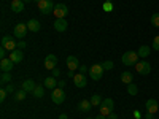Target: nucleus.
<instances>
[{"label": "nucleus", "mask_w": 159, "mask_h": 119, "mask_svg": "<svg viewBox=\"0 0 159 119\" xmlns=\"http://www.w3.org/2000/svg\"><path fill=\"white\" fill-rule=\"evenodd\" d=\"M38 5V10H40V13L42 15H45V16H48V15H51V13H54V3H52V0H42L40 3H37Z\"/></svg>", "instance_id": "1"}, {"label": "nucleus", "mask_w": 159, "mask_h": 119, "mask_svg": "<svg viewBox=\"0 0 159 119\" xmlns=\"http://www.w3.org/2000/svg\"><path fill=\"white\" fill-rule=\"evenodd\" d=\"M137 59H139V54L135 51H126L123 57H121V62L124 65H127V67H130V65H135L137 64Z\"/></svg>", "instance_id": "2"}, {"label": "nucleus", "mask_w": 159, "mask_h": 119, "mask_svg": "<svg viewBox=\"0 0 159 119\" xmlns=\"http://www.w3.org/2000/svg\"><path fill=\"white\" fill-rule=\"evenodd\" d=\"M103 67H102V64H94L92 67L89 68V76L94 79V81H99V79L103 76Z\"/></svg>", "instance_id": "3"}, {"label": "nucleus", "mask_w": 159, "mask_h": 119, "mask_svg": "<svg viewBox=\"0 0 159 119\" xmlns=\"http://www.w3.org/2000/svg\"><path fill=\"white\" fill-rule=\"evenodd\" d=\"M2 48H5L7 51H15V49H18V43L15 42V38H13V37L5 35L2 38Z\"/></svg>", "instance_id": "4"}, {"label": "nucleus", "mask_w": 159, "mask_h": 119, "mask_svg": "<svg viewBox=\"0 0 159 119\" xmlns=\"http://www.w3.org/2000/svg\"><path fill=\"white\" fill-rule=\"evenodd\" d=\"M51 99H52V102H54L56 105L64 103V100H65V92H64V89H62V87H56V89H52Z\"/></svg>", "instance_id": "5"}, {"label": "nucleus", "mask_w": 159, "mask_h": 119, "mask_svg": "<svg viewBox=\"0 0 159 119\" xmlns=\"http://www.w3.org/2000/svg\"><path fill=\"white\" fill-rule=\"evenodd\" d=\"M27 30H29L27 24H22V22H19V24H16V25H15V30H13V35H15L16 38H19V40H22L25 35H27Z\"/></svg>", "instance_id": "6"}, {"label": "nucleus", "mask_w": 159, "mask_h": 119, "mask_svg": "<svg viewBox=\"0 0 159 119\" xmlns=\"http://www.w3.org/2000/svg\"><path fill=\"white\" fill-rule=\"evenodd\" d=\"M135 68H137V73H140V75H148L151 72V65L147 60H140L135 64Z\"/></svg>", "instance_id": "7"}, {"label": "nucleus", "mask_w": 159, "mask_h": 119, "mask_svg": "<svg viewBox=\"0 0 159 119\" xmlns=\"http://www.w3.org/2000/svg\"><path fill=\"white\" fill-rule=\"evenodd\" d=\"M57 65V57L54 54H48L46 59H45V68L46 70H54Z\"/></svg>", "instance_id": "8"}, {"label": "nucleus", "mask_w": 159, "mask_h": 119, "mask_svg": "<svg viewBox=\"0 0 159 119\" xmlns=\"http://www.w3.org/2000/svg\"><path fill=\"white\" fill-rule=\"evenodd\" d=\"M54 15H56V18H65V16L69 15V8H67V5L57 3V5L54 7Z\"/></svg>", "instance_id": "9"}, {"label": "nucleus", "mask_w": 159, "mask_h": 119, "mask_svg": "<svg viewBox=\"0 0 159 119\" xmlns=\"http://www.w3.org/2000/svg\"><path fill=\"white\" fill-rule=\"evenodd\" d=\"M13 67H15V62H13L11 59H2L0 60V70H2L3 73H8V72H11L13 70Z\"/></svg>", "instance_id": "10"}, {"label": "nucleus", "mask_w": 159, "mask_h": 119, "mask_svg": "<svg viewBox=\"0 0 159 119\" xmlns=\"http://www.w3.org/2000/svg\"><path fill=\"white\" fill-rule=\"evenodd\" d=\"M73 83H75L76 87H84V86L88 84V81H86V75H84V73H75V76H73Z\"/></svg>", "instance_id": "11"}, {"label": "nucleus", "mask_w": 159, "mask_h": 119, "mask_svg": "<svg viewBox=\"0 0 159 119\" xmlns=\"http://www.w3.org/2000/svg\"><path fill=\"white\" fill-rule=\"evenodd\" d=\"M145 108H147V111H150V113H157V108H159V103H157V100L156 99H148L147 100V103H145Z\"/></svg>", "instance_id": "12"}, {"label": "nucleus", "mask_w": 159, "mask_h": 119, "mask_svg": "<svg viewBox=\"0 0 159 119\" xmlns=\"http://www.w3.org/2000/svg\"><path fill=\"white\" fill-rule=\"evenodd\" d=\"M67 21H65V18H56V21H54V29L57 30V32H65L67 30Z\"/></svg>", "instance_id": "13"}, {"label": "nucleus", "mask_w": 159, "mask_h": 119, "mask_svg": "<svg viewBox=\"0 0 159 119\" xmlns=\"http://www.w3.org/2000/svg\"><path fill=\"white\" fill-rule=\"evenodd\" d=\"M65 62H67V68H69L70 72H75V70L80 68V62H78V59H76L75 56H69Z\"/></svg>", "instance_id": "14"}, {"label": "nucleus", "mask_w": 159, "mask_h": 119, "mask_svg": "<svg viewBox=\"0 0 159 119\" xmlns=\"http://www.w3.org/2000/svg\"><path fill=\"white\" fill-rule=\"evenodd\" d=\"M10 59H11L13 62H15V64H19V62H22V59H24L22 49H15V51H11Z\"/></svg>", "instance_id": "15"}, {"label": "nucleus", "mask_w": 159, "mask_h": 119, "mask_svg": "<svg viewBox=\"0 0 159 119\" xmlns=\"http://www.w3.org/2000/svg\"><path fill=\"white\" fill-rule=\"evenodd\" d=\"M150 52H151V48H150L148 45H142V46L139 48V51H137V54H139V57H142V59H147V57L150 56Z\"/></svg>", "instance_id": "16"}, {"label": "nucleus", "mask_w": 159, "mask_h": 119, "mask_svg": "<svg viewBox=\"0 0 159 119\" xmlns=\"http://www.w3.org/2000/svg\"><path fill=\"white\" fill-rule=\"evenodd\" d=\"M43 86H45V87H48V89H56V86H57L56 78H54V76H48V78H45Z\"/></svg>", "instance_id": "17"}, {"label": "nucleus", "mask_w": 159, "mask_h": 119, "mask_svg": "<svg viewBox=\"0 0 159 119\" xmlns=\"http://www.w3.org/2000/svg\"><path fill=\"white\" fill-rule=\"evenodd\" d=\"M11 10L15 13H21L24 10V0H13L11 2Z\"/></svg>", "instance_id": "18"}, {"label": "nucleus", "mask_w": 159, "mask_h": 119, "mask_svg": "<svg viewBox=\"0 0 159 119\" xmlns=\"http://www.w3.org/2000/svg\"><path fill=\"white\" fill-rule=\"evenodd\" d=\"M91 107H92V103H91V100H81V102H80L78 103V111H89L91 110Z\"/></svg>", "instance_id": "19"}, {"label": "nucleus", "mask_w": 159, "mask_h": 119, "mask_svg": "<svg viewBox=\"0 0 159 119\" xmlns=\"http://www.w3.org/2000/svg\"><path fill=\"white\" fill-rule=\"evenodd\" d=\"M37 87V84L32 81V79H25V81L22 83V89L25 92H34V89Z\"/></svg>", "instance_id": "20"}, {"label": "nucleus", "mask_w": 159, "mask_h": 119, "mask_svg": "<svg viewBox=\"0 0 159 119\" xmlns=\"http://www.w3.org/2000/svg\"><path fill=\"white\" fill-rule=\"evenodd\" d=\"M27 27H29L30 32H38L42 25H40V21H37V19H30V21L27 22Z\"/></svg>", "instance_id": "21"}, {"label": "nucleus", "mask_w": 159, "mask_h": 119, "mask_svg": "<svg viewBox=\"0 0 159 119\" xmlns=\"http://www.w3.org/2000/svg\"><path fill=\"white\" fill-rule=\"evenodd\" d=\"M32 94H34L35 99H43L45 97V86H37Z\"/></svg>", "instance_id": "22"}, {"label": "nucleus", "mask_w": 159, "mask_h": 119, "mask_svg": "<svg viewBox=\"0 0 159 119\" xmlns=\"http://www.w3.org/2000/svg\"><path fill=\"white\" fill-rule=\"evenodd\" d=\"M132 79H134V75H132L130 72H124V73H121V81H123L124 84H130V83H132Z\"/></svg>", "instance_id": "23"}, {"label": "nucleus", "mask_w": 159, "mask_h": 119, "mask_svg": "<svg viewBox=\"0 0 159 119\" xmlns=\"http://www.w3.org/2000/svg\"><path fill=\"white\" fill-rule=\"evenodd\" d=\"M25 95H27V92H25V90L21 87L19 90L15 92V100H16V102H22V100L25 99Z\"/></svg>", "instance_id": "24"}, {"label": "nucleus", "mask_w": 159, "mask_h": 119, "mask_svg": "<svg viewBox=\"0 0 159 119\" xmlns=\"http://www.w3.org/2000/svg\"><path fill=\"white\" fill-rule=\"evenodd\" d=\"M127 94H129V95H137V94H139V87H137V84H134V83L127 84Z\"/></svg>", "instance_id": "25"}, {"label": "nucleus", "mask_w": 159, "mask_h": 119, "mask_svg": "<svg viewBox=\"0 0 159 119\" xmlns=\"http://www.w3.org/2000/svg\"><path fill=\"white\" fill-rule=\"evenodd\" d=\"M102 97L100 95H97V94H94L91 97V103H92V107H99V105H102Z\"/></svg>", "instance_id": "26"}, {"label": "nucleus", "mask_w": 159, "mask_h": 119, "mask_svg": "<svg viewBox=\"0 0 159 119\" xmlns=\"http://www.w3.org/2000/svg\"><path fill=\"white\" fill-rule=\"evenodd\" d=\"M0 83H2V84H8V83H11V72H8V73H2Z\"/></svg>", "instance_id": "27"}, {"label": "nucleus", "mask_w": 159, "mask_h": 119, "mask_svg": "<svg viewBox=\"0 0 159 119\" xmlns=\"http://www.w3.org/2000/svg\"><path fill=\"white\" fill-rule=\"evenodd\" d=\"M102 105H103V107H107V108H110L111 111H113V108H115V102H113L111 99H105V100L102 102Z\"/></svg>", "instance_id": "28"}, {"label": "nucleus", "mask_w": 159, "mask_h": 119, "mask_svg": "<svg viewBox=\"0 0 159 119\" xmlns=\"http://www.w3.org/2000/svg\"><path fill=\"white\" fill-rule=\"evenodd\" d=\"M151 24L154 25V27H159V13H153V16H151Z\"/></svg>", "instance_id": "29"}, {"label": "nucleus", "mask_w": 159, "mask_h": 119, "mask_svg": "<svg viewBox=\"0 0 159 119\" xmlns=\"http://www.w3.org/2000/svg\"><path fill=\"white\" fill-rule=\"evenodd\" d=\"M102 8H103V11H107V13L113 11V2H103Z\"/></svg>", "instance_id": "30"}, {"label": "nucleus", "mask_w": 159, "mask_h": 119, "mask_svg": "<svg viewBox=\"0 0 159 119\" xmlns=\"http://www.w3.org/2000/svg\"><path fill=\"white\" fill-rule=\"evenodd\" d=\"M110 113H113L110 108H107V107H103V105H100V114H102V116H108Z\"/></svg>", "instance_id": "31"}, {"label": "nucleus", "mask_w": 159, "mask_h": 119, "mask_svg": "<svg viewBox=\"0 0 159 119\" xmlns=\"http://www.w3.org/2000/svg\"><path fill=\"white\" fill-rule=\"evenodd\" d=\"M102 67H103V70H111V68H113V62H111V60H105V62L102 64Z\"/></svg>", "instance_id": "32"}, {"label": "nucleus", "mask_w": 159, "mask_h": 119, "mask_svg": "<svg viewBox=\"0 0 159 119\" xmlns=\"http://www.w3.org/2000/svg\"><path fill=\"white\" fill-rule=\"evenodd\" d=\"M5 90L8 92V94H15V92H16V90H15V84H11V83H8V84L5 86Z\"/></svg>", "instance_id": "33"}, {"label": "nucleus", "mask_w": 159, "mask_h": 119, "mask_svg": "<svg viewBox=\"0 0 159 119\" xmlns=\"http://www.w3.org/2000/svg\"><path fill=\"white\" fill-rule=\"evenodd\" d=\"M151 48H153L154 51H159V35H157V37H154V40H153V45H151Z\"/></svg>", "instance_id": "34"}, {"label": "nucleus", "mask_w": 159, "mask_h": 119, "mask_svg": "<svg viewBox=\"0 0 159 119\" xmlns=\"http://www.w3.org/2000/svg\"><path fill=\"white\" fill-rule=\"evenodd\" d=\"M7 95H8V92L5 90V87H2V90H0V102H3L7 99Z\"/></svg>", "instance_id": "35"}, {"label": "nucleus", "mask_w": 159, "mask_h": 119, "mask_svg": "<svg viewBox=\"0 0 159 119\" xmlns=\"http://www.w3.org/2000/svg\"><path fill=\"white\" fill-rule=\"evenodd\" d=\"M52 73H51V76H54V78H57L59 75H61V70H57V68H54V70H51Z\"/></svg>", "instance_id": "36"}, {"label": "nucleus", "mask_w": 159, "mask_h": 119, "mask_svg": "<svg viewBox=\"0 0 159 119\" xmlns=\"http://www.w3.org/2000/svg\"><path fill=\"white\" fill-rule=\"evenodd\" d=\"M153 116H154V114H153V113H150V111H147V113L143 114V117H145V119H154Z\"/></svg>", "instance_id": "37"}, {"label": "nucleus", "mask_w": 159, "mask_h": 119, "mask_svg": "<svg viewBox=\"0 0 159 119\" xmlns=\"http://www.w3.org/2000/svg\"><path fill=\"white\" fill-rule=\"evenodd\" d=\"M24 48H25L24 40H19V42H18V49H24Z\"/></svg>", "instance_id": "38"}, {"label": "nucleus", "mask_w": 159, "mask_h": 119, "mask_svg": "<svg viewBox=\"0 0 159 119\" xmlns=\"http://www.w3.org/2000/svg\"><path fill=\"white\" fill-rule=\"evenodd\" d=\"M5 56H7V49L2 48V49H0V59H5Z\"/></svg>", "instance_id": "39"}, {"label": "nucleus", "mask_w": 159, "mask_h": 119, "mask_svg": "<svg viewBox=\"0 0 159 119\" xmlns=\"http://www.w3.org/2000/svg\"><path fill=\"white\" fill-rule=\"evenodd\" d=\"M80 72H81V73H86L88 72V67H86V65H80V68H78Z\"/></svg>", "instance_id": "40"}, {"label": "nucleus", "mask_w": 159, "mask_h": 119, "mask_svg": "<svg viewBox=\"0 0 159 119\" xmlns=\"http://www.w3.org/2000/svg\"><path fill=\"white\" fill-rule=\"evenodd\" d=\"M107 119H118V116H116L115 113H110V114L107 116Z\"/></svg>", "instance_id": "41"}, {"label": "nucleus", "mask_w": 159, "mask_h": 119, "mask_svg": "<svg viewBox=\"0 0 159 119\" xmlns=\"http://www.w3.org/2000/svg\"><path fill=\"white\" fill-rule=\"evenodd\" d=\"M134 116H135V119H140V117H142V114L139 113V110H135V111H134Z\"/></svg>", "instance_id": "42"}, {"label": "nucleus", "mask_w": 159, "mask_h": 119, "mask_svg": "<svg viewBox=\"0 0 159 119\" xmlns=\"http://www.w3.org/2000/svg\"><path fill=\"white\" fill-rule=\"evenodd\" d=\"M57 86H59V87H62V89H64V86H65V81H64V79H61V81H59V83H57Z\"/></svg>", "instance_id": "43"}, {"label": "nucleus", "mask_w": 159, "mask_h": 119, "mask_svg": "<svg viewBox=\"0 0 159 119\" xmlns=\"http://www.w3.org/2000/svg\"><path fill=\"white\" fill-rule=\"evenodd\" d=\"M59 119H69V117H67V114L62 113V114H59Z\"/></svg>", "instance_id": "44"}, {"label": "nucleus", "mask_w": 159, "mask_h": 119, "mask_svg": "<svg viewBox=\"0 0 159 119\" xmlns=\"http://www.w3.org/2000/svg\"><path fill=\"white\" fill-rule=\"evenodd\" d=\"M96 119H107V116H102V114H99V116H97Z\"/></svg>", "instance_id": "45"}, {"label": "nucleus", "mask_w": 159, "mask_h": 119, "mask_svg": "<svg viewBox=\"0 0 159 119\" xmlns=\"http://www.w3.org/2000/svg\"><path fill=\"white\" fill-rule=\"evenodd\" d=\"M73 73H75V72H70V70H69V73H67V75H69V76H70V78H73V76H75V75H73Z\"/></svg>", "instance_id": "46"}, {"label": "nucleus", "mask_w": 159, "mask_h": 119, "mask_svg": "<svg viewBox=\"0 0 159 119\" xmlns=\"http://www.w3.org/2000/svg\"><path fill=\"white\" fill-rule=\"evenodd\" d=\"M29 2H32V0H24V3H29Z\"/></svg>", "instance_id": "47"}, {"label": "nucleus", "mask_w": 159, "mask_h": 119, "mask_svg": "<svg viewBox=\"0 0 159 119\" xmlns=\"http://www.w3.org/2000/svg\"><path fill=\"white\" fill-rule=\"evenodd\" d=\"M32 2H37V3H40V2H42V0H32Z\"/></svg>", "instance_id": "48"}, {"label": "nucleus", "mask_w": 159, "mask_h": 119, "mask_svg": "<svg viewBox=\"0 0 159 119\" xmlns=\"http://www.w3.org/2000/svg\"><path fill=\"white\" fill-rule=\"evenodd\" d=\"M105 2H113V0H105Z\"/></svg>", "instance_id": "49"}, {"label": "nucleus", "mask_w": 159, "mask_h": 119, "mask_svg": "<svg viewBox=\"0 0 159 119\" xmlns=\"http://www.w3.org/2000/svg\"><path fill=\"white\" fill-rule=\"evenodd\" d=\"M86 119H91V117H86Z\"/></svg>", "instance_id": "50"}]
</instances>
